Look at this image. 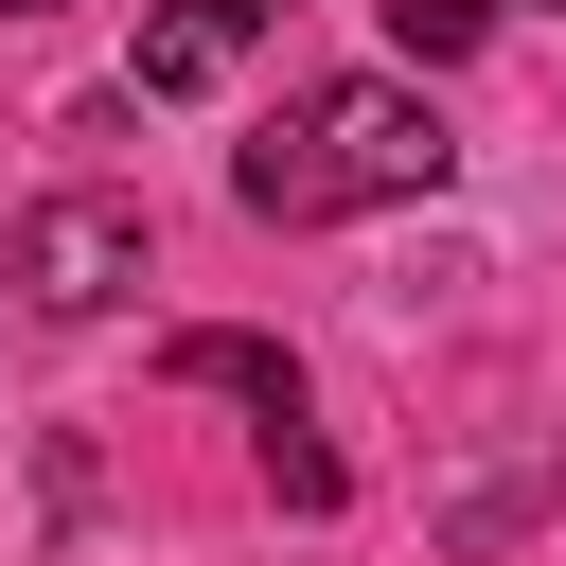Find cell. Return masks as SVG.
<instances>
[{
  "label": "cell",
  "instance_id": "3",
  "mask_svg": "<svg viewBox=\"0 0 566 566\" xmlns=\"http://www.w3.org/2000/svg\"><path fill=\"white\" fill-rule=\"evenodd\" d=\"M265 18H283V0H159L124 88H142V106H195V88H230V71H248V35H265Z\"/></svg>",
  "mask_w": 566,
  "mask_h": 566
},
{
  "label": "cell",
  "instance_id": "4",
  "mask_svg": "<svg viewBox=\"0 0 566 566\" xmlns=\"http://www.w3.org/2000/svg\"><path fill=\"white\" fill-rule=\"evenodd\" d=\"M159 389H230V407H265V424H301V371H283L265 336H212V318H195V336H159Z\"/></svg>",
  "mask_w": 566,
  "mask_h": 566
},
{
  "label": "cell",
  "instance_id": "2",
  "mask_svg": "<svg viewBox=\"0 0 566 566\" xmlns=\"http://www.w3.org/2000/svg\"><path fill=\"white\" fill-rule=\"evenodd\" d=\"M0 265H18V301H35V318H106V301L142 283V212H124V195H35Z\"/></svg>",
  "mask_w": 566,
  "mask_h": 566
},
{
  "label": "cell",
  "instance_id": "7",
  "mask_svg": "<svg viewBox=\"0 0 566 566\" xmlns=\"http://www.w3.org/2000/svg\"><path fill=\"white\" fill-rule=\"evenodd\" d=\"M0 18H53V0H0Z\"/></svg>",
  "mask_w": 566,
  "mask_h": 566
},
{
  "label": "cell",
  "instance_id": "6",
  "mask_svg": "<svg viewBox=\"0 0 566 566\" xmlns=\"http://www.w3.org/2000/svg\"><path fill=\"white\" fill-rule=\"evenodd\" d=\"M478 18H495V0H389V35H407L424 71H442V53H478Z\"/></svg>",
  "mask_w": 566,
  "mask_h": 566
},
{
  "label": "cell",
  "instance_id": "1",
  "mask_svg": "<svg viewBox=\"0 0 566 566\" xmlns=\"http://www.w3.org/2000/svg\"><path fill=\"white\" fill-rule=\"evenodd\" d=\"M460 177V142H442V106L424 88H389V71H336V88H301L248 159H230V195L265 212V230H336V212H407V195H442Z\"/></svg>",
  "mask_w": 566,
  "mask_h": 566
},
{
  "label": "cell",
  "instance_id": "5",
  "mask_svg": "<svg viewBox=\"0 0 566 566\" xmlns=\"http://www.w3.org/2000/svg\"><path fill=\"white\" fill-rule=\"evenodd\" d=\"M265 495H283V513H336L354 478H336V442H318V424H265Z\"/></svg>",
  "mask_w": 566,
  "mask_h": 566
}]
</instances>
